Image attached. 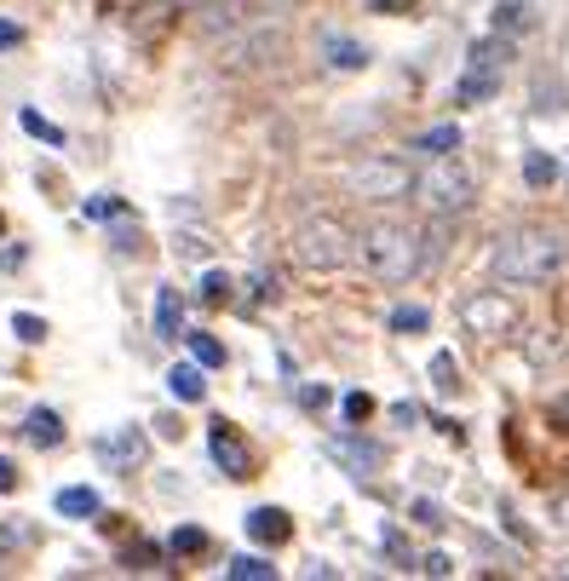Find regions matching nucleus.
<instances>
[{
    "label": "nucleus",
    "instance_id": "nucleus-8",
    "mask_svg": "<svg viewBox=\"0 0 569 581\" xmlns=\"http://www.w3.org/2000/svg\"><path fill=\"white\" fill-rule=\"evenodd\" d=\"M368 58H374V52H368L357 35H334V29H328L317 41V64L328 75H357V70H368Z\"/></svg>",
    "mask_w": 569,
    "mask_h": 581
},
{
    "label": "nucleus",
    "instance_id": "nucleus-37",
    "mask_svg": "<svg viewBox=\"0 0 569 581\" xmlns=\"http://www.w3.org/2000/svg\"><path fill=\"white\" fill-rule=\"evenodd\" d=\"M12 489H18V466L0 455V495H12Z\"/></svg>",
    "mask_w": 569,
    "mask_h": 581
},
{
    "label": "nucleus",
    "instance_id": "nucleus-9",
    "mask_svg": "<svg viewBox=\"0 0 569 581\" xmlns=\"http://www.w3.org/2000/svg\"><path fill=\"white\" fill-rule=\"evenodd\" d=\"M466 328H478V334H512L518 328V305L506 300V294H478V300H466Z\"/></svg>",
    "mask_w": 569,
    "mask_h": 581
},
{
    "label": "nucleus",
    "instance_id": "nucleus-12",
    "mask_svg": "<svg viewBox=\"0 0 569 581\" xmlns=\"http://www.w3.org/2000/svg\"><path fill=\"white\" fill-rule=\"evenodd\" d=\"M23 438L35 443V449H58V443H64V420H58V409H29V415H23Z\"/></svg>",
    "mask_w": 569,
    "mask_h": 581
},
{
    "label": "nucleus",
    "instance_id": "nucleus-39",
    "mask_svg": "<svg viewBox=\"0 0 569 581\" xmlns=\"http://www.w3.org/2000/svg\"><path fill=\"white\" fill-rule=\"evenodd\" d=\"M18 41H23V29H18V24H6V18H0V52H12V47H18Z\"/></svg>",
    "mask_w": 569,
    "mask_h": 581
},
{
    "label": "nucleus",
    "instance_id": "nucleus-22",
    "mask_svg": "<svg viewBox=\"0 0 569 581\" xmlns=\"http://www.w3.org/2000/svg\"><path fill=\"white\" fill-rule=\"evenodd\" d=\"M121 564L144 576V570H156V564H161V547H156V541H127V547H121Z\"/></svg>",
    "mask_w": 569,
    "mask_h": 581
},
{
    "label": "nucleus",
    "instance_id": "nucleus-38",
    "mask_svg": "<svg viewBox=\"0 0 569 581\" xmlns=\"http://www.w3.org/2000/svg\"><path fill=\"white\" fill-rule=\"evenodd\" d=\"M23 535H29V530H18V524H0V553H12Z\"/></svg>",
    "mask_w": 569,
    "mask_h": 581
},
{
    "label": "nucleus",
    "instance_id": "nucleus-7",
    "mask_svg": "<svg viewBox=\"0 0 569 581\" xmlns=\"http://www.w3.org/2000/svg\"><path fill=\"white\" fill-rule=\"evenodd\" d=\"M207 455H213V466H219L225 478H248V472H253L248 443H242V432H236L230 420H213V432H207Z\"/></svg>",
    "mask_w": 569,
    "mask_h": 581
},
{
    "label": "nucleus",
    "instance_id": "nucleus-24",
    "mask_svg": "<svg viewBox=\"0 0 569 581\" xmlns=\"http://www.w3.org/2000/svg\"><path fill=\"white\" fill-rule=\"evenodd\" d=\"M18 121H23V133H35L41 144H64V127H52L41 110H18Z\"/></svg>",
    "mask_w": 569,
    "mask_h": 581
},
{
    "label": "nucleus",
    "instance_id": "nucleus-42",
    "mask_svg": "<svg viewBox=\"0 0 569 581\" xmlns=\"http://www.w3.org/2000/svg\"><path fill=\"white\" fill-rule=\"evenodd\" d=\"M179 6H207V0H179Z\"/></svg>",
    "mask_w": 569,
    "mask_h": 581
},
{
    "label": "nucleus",
    "instance_id": "nucleus-2",
    "mask_svg": "<svg viewBox=\"0 0 569 581\" xmlns=\"http://www.w3.org/2000/svg\"><path fill=\"white\" fill-rule=\"evenodd\" d=\"M357 254H363L368 277H374V282H386V288H397V282H409L414 271H420V259H426V242H420V236H414L409 225L386 219V225L363 231Z\"/></svg>",
    "mask_w": 569,
    "mask_h": 581
},
{
    "label": "nucleus",
    "instance_id": "nucleus-10",
    "mask_svg": "<svg viewBox=\"0 0 569 581\" xmlns=\"http://www.w3.org/2000/svg\"><path fill=\"white\" fill-rule=\"evenodd\" d=\"M242 524H248V541H259V547H282V541L294 535V518L282 507H253Z\"/></svg>",
    "mask_w": 569,
    "mask_h": 581
},
{
    "label": "nucleus",
    "instance_id": "nucleus-3",
    "mask_svg": "<svg viewBox=\"0 0 569 581\" xmlns=\"http://www.w3.org/2000/svg\"><path fill=\"white\" fill-rule=\"evenodd\" d=\"M351 254H357V242H351V231H345L334 213H317V219H305L294 231V259L311 265V271H334Z\"/></svg>",
    "mask_w": 569,
    "mask_h": 581
},
{
    "label": "nucleus",
    "instance_id": "nucleus-19",
    "mask_svg": "<svg viewBox=\"0 0 569 581\" xmlns=\"http://www.w3.org/2000/svg\"><path fill=\"white\" fill-rule=\"evenodd\" d=\"M524 185L529 190H552V185H558V162H552L547 150H529V156H524Z\"/></svg>",
    "mask_w": 569,
    "mask_h": 581
},
{
    "label": "nucleus",
    "instance_id": "nucleus-18",
    "mask_svg": "<svg viewBox=\"0 0 569 581\" xmlns=\"http://www.w3.org/2000/svg\"><path fill=\"white\" fill-rule=\"evenodd\" d=\"M52 507L64 512V518H98V489L69 484V489H58V501H52Z\"/></svg>",
    "mask_w": 569,
    "mask_h": 581
},
{
    "label": "nucleus",
    "instance_id": "nucleus-32",
    "mask_svg": "<svg viewBox=\"0 0 569 581\" xmlns=\"http://www.w3.org/2000/svg\"><path fill=\"white\" fill-rule=\"evenodd\" d=\"M414 524H426V530H443V507H437V501H414Z\"/></svg>",
    "mask_w": 569,
    "mask_h": 581
},
{
    "label": "nucleus",
    "instance_id": "nucleus-16",
    "mask_svg": "<svg viewBox=\"0 0 569 581\" xmlns=\"http://www.w3.org/2000/svg\"><path fill=\"white\" fill-rule=\"evenodd\" d=\"M167 392L179 397V403H202V392H207L202 363L190 357V363H179V369H167Z\"/></svg>",
    "mask_w": 569,
    "mask_h": 581
},
{
    "label": "nucleus",
    "instance_id": "nucleus-35",
    "mask_svg": "<svg viewBox=\"0 0 569 581\" xmlns=\"http://www.w3.org/2000/svg\"><path fill=\"white\" fill-rule=\"evenodd\" d=\"M380 547H386L391 558H409V541H403V530H380Z\"/></svg>",
    "mask_w": 569,
    "mask_h": 581
},
{
    "label": "nucleus",
    "instance_id": "nucleus-5",
    "mask_svg": "<svg viewBox=\"0 0 569 581\" xmlns=\"http://www.w3.org/2000/svg\"><path fill=\"white\" fill-rule=\"evenodd\" d=\"M414 190V173L409 162H397V156H368L357 173H351V196H363V202H403Z\"/></svg>",
    "mask_w": 569,
    "mask_h": 581
},
{
    "label": "nucleus",
    "instance_id": "nucleus-33",
    "mask_svg": "<svg viewBox=\"0 0 569 581\" xmlns=\"http://www.w3.org/2000/svg\"><path fill=\"white\" fill-rule=\"evenodd\" d=\"M299 403H305V409H328L334 392H328V386H299Z\"/></svg>",
    "mask_w": 569,
    "mask_h": 581
},
{
    "label": "nucleus",
    "instance_id": "nucleus-31",
    "mask_svg": "<svg viewBox=\"0 0 569 581\" xmlns=\"http://www.w3.org/2000/svg\"><path fill=\"white\" fill-rule=\"evenodd\" d=\"M414 570H420V576H449V570H455V558H449V553H426Z\"/></svg>",
    "mask_w": 569,
    "mask_h": 581
},
{
    "label": "nucleus",
    "instance_id": "nucleus-14",
    "mask_svg": "<svg viewBox=\"0 0 569 581\" xmlns=\"http://www.w3.org/2000/svg\"><path fill=\"white\" fill-rule=\"evenodd\" d=\"M184 334V300L179 288H156V340H179Z\"/></svg>",
    "mask_w": 569,
    "mask_h": 581
},
{
    "label": "nucleus",
    "instance_id": "nucleus-25",
    "mask_svg": "<svg viewBox=\"0 0 569 581\" xmlns=\"http://www.w3.org/2000/svg\"><path fill=\"white\" fill-rule=\"evenodd\" d=\"M391 328H397V334H420V328H432V311H420V305H397V311H391Z\"/></svg>",
    "mask_w": 569,
    "mask_h": 581
},
{
    "label": "nucleus",
    "instance_id": "nucleus-30",
    "mask_svg": "<svg viewBox=\"0 0 569 581\" xmlns=\"http://www.w3.org/2000/svg\"><path fill=\"white\" fill-rule=\"evenodd\" d=\"M374 415V397L368 392H345V420H368Z\"/></svg>",
    "mask_w": 569,
    "mask_h": 581
},
{
    "label": "nucleus",
    "instance_id": "nucleus-11",
    "mask_svg": "<svg viewBox=\"0 0 569 581\" xmlns=\"http://www.w3.org/2000/svg\"><path fill=\"white\" fill-rule=\"evenodd\" d=\"M328 455H334V461H345L357 478L380 472V461H386V455H380V443H368V438H328Z\"/></svg>",
    "mask_w": 569,
    "mask_h": 581
},
{
    "label": "nucleus",
    "instance_id": "nucleus-40",
    "mask_svg": "<svg viewBox=\"0 0 569 581\" xmlns=\"http://www.w3.org/2000/svg\"><path fill=\"white\" fill-rule=\"evenodd\" d=\"M391 420H397V426H414V420H420V409H414V403H397V409H391Z\"/></svg>",
    "mask_w": 569,
    "mask_h": 581
},
{
    "label": "nucleus",
    "instance_id": "nucleus-27",
    "mask_svg": "<svg viewBox=\"0 0 569 581\" xmlns=\"http://www.w3.org/2000/svg\"><path fill=\"white\" fill-rule=\"evenodd\" d=\"M432 380H437V392H443V397H455V392H460L455 357H449V351H437V357H432Z\"/></svg>",
    "mask_w": 569,
    "mask_h": 581
},
{
    "label": "nucleus",
    "instance_id": "nucleus-28",
    "mask_svg": "<svg viewBox=\"0 0 569 581\" xmlns=\"http://www.w3.org/2000/svg\"><path fill=\"white\" fill-rule=\"evenodd\" d=\"M12 334H18L23 346H41V340H46V323H41V317H29V311H18V317H12Z\"/></svg>",
    "mask_w": 569,
    "mask_h": 581
},
{
    "label": "nucleus",
    "instance_id": "nucleus-23",
    "mask_svg": "<svg viewBox=\"0 0 569 581\" xmlns=\"http://www.w3.org/2000/svg\"><path fill=\"white\" fill-rule=\"evenodd\" d=\"M167 547H173L179 558H196V553H207V530H196V524H179Z\"/></svg>",
    "mask_w": 569,
    "mask_h": 581
},
{
    "label": "nucleus",
    "instance_id": "nucleus-20",
    "mask_svg": "<svg viewBox=\"0 0 569 581\" xmlns=\"http://www.w3.org/2000/svg\"><path fill=\"white\" fill-rule=\"evenodd\" d=\"M225 576H230V581H271L276 564H265L259 553H236V558L225 564Z\"/></svg>",
    "mask_w": 569,
    "mask_h": 581
},
{
    "label": "nucleus",
    "instance_id": "nucleus-15",
    "mask_svg": "<svg viewBox=\"0 0 569 581\" xmlns=\"http://www.w3.org/2000/svg\"><path fill=\"white\" fill-rule=\"evenodd\" d=\"M529 24H535V18H529V0H501V6L489 12V29H495V35H512V41L529 35Z\"/></svg>",
    "mask_w": 569,
    "mask_h": 581
},
{
    "label": "nucleus",
    "instance_id": "nucleus-34",
    "mask_svg": "<svg viewBox=\"0 0 569 581\" xmlns=\"http://www.w3.org/2000/svg\"><path fill=\"white\" fill-rule=\"evenodd\" d=\"M115 213H121L115 196H92V202H87V219H115Z\"/></svg>",
    "mask_w": 569,
    "mask_h": 581
},
{
    "label": "nucleus",
    "instance_id": "nucleus-29",
    "mask_svg": "<svg viewBox=\"0 0 569 581\" xmlns=\"http://www.w3.org/2000/svg\"><path fill=\"white\" fill-rule=\"evenodd\" d=\"M225 294H230V277H225V271H207V277H202V300L219 305Z\"/></svg>",
    "mask_w": 569,
    "mask_h": 581
},
{
    "label": "nucleus",
    "instance_id": "nucleus-36",
    "mask_svg": "<svg viewBox=\"0 0 569 581\" xmlns=\"http://www.w3.org/2000/svg\"><path fill=\"white\" fill-rule=\"evenodd\" d=\"M230 12H236L230 0H219V6H207V29H225V24H230Z\"/></svg>",
    "mask_w": 569,
    "mask_h": 581
},
{
    "label": "nucleus",
    "instance_id": "nucleus-21",
    "mask_svg": "<svg viewBox=\"0 0 569 581\" xmlns=\"http://www.w3.org/2000/svg\"><path fill=\"white\" fill-rule=\"evenodd\" d=\"M414 150H426V156H449V150H460V127H455V121H443V127H432V133H420Z\"/></svg>",
    "mask_w": 569,
    "mask_h": 581
},
{
    "label": "nucleus",
    "instance_id": "nucleus-17",
    "mask_svg": "<svg viewBox=\"0 0 569 581\" xmlns=\"http://www.w3.org/2000/svg\"><path fill=\"white\" fill-rule=\"evenodd\" d=\"M472 64H478V70H506V64H512V35H495V29H489L483 41H472Z\"/></svg>",
    "mask_w": 569,
    "mask_h": 581
},
{
    "label": "nucleus",
    "instance_id": "nucleus-6",
    "mask_svg": "<svg viewBox=\"0 0 569 581\" xmlns=\"http://www.w3.org/2000/svg\"><path fill=\"white\" fill-rule=\"evenodd\" d=\"M92 449H98V461L110 466V472H138V466L150 461V438H144L138 426H115V432H104Z\"/></svg>",
    "mask_w": 569,
    "mask_h": 581
},
{
    "label": "nucleus",
    "instance_id": "nucleus-4",
    "mask_svg": "<svg viewBox=\"0 0 569 581\" xmlns=\"http://www.w3.org/2000/svg\"><path fill=\"white\" fill-rule=\"evenodd\" d=\"M472 196H478L472 173H466V167H455L449 156H437V167L420 179V202H426V213H432V219H455V213H466V208H472Z\"/></svg>",
    "mask_w": 569,
    "mask_h": 581
},
{
    "label": "nucleus",
    "instance_id": "nucleus-41",
    "mask_svg": "<svg viewBox=\"0 0 569 581\" xmlns=\"http://www.w3.org/2000/svg\"><path fill=\"white\" fill-rule=\"evenodd\" d=\"M414 0H374V12H409Z\"/></svg>",
    "mask_w": 569,
    "mask_h": 581
},
{
    "label": "nucleus",
    "instance_id": "nucleus-1",
    "mask_svg": "<svg viewBox=\"0 0 569 581\" xmlns=\"http://www.w3.org/2000/svg\"><path fill=\"white\" fill-rule=\"evenodd\" d=\"M564 259H569V242L558 231H512L501 248H495V277L535 288V282L558 277V271H564Z\"/></svg>",
    "mask_w": 569,
    "mask_h": 581
},
{
    "label": "nucleus",
    "instance_id": "nucleus-26",
    "mask_svg": "<svg viewBox=\"0 0 569 581\" xmlns=\"http://www.w3.org/2000/svg\"><path fill=\"white\" fill-rule=\"evenodd\" d=\"M190 357H196L202 369H219V363H225V346H219V340H207V334H190Z\"/></svg>",
    "mask_w": 569,
    "mask_h": 581
},
{
    "label": "nucleus",
    "instance_id": "nucleus-13",
    "mask_svg": "<svg viewBox=\"0 0 569 581\" xmlns=\"http://www.w3.org/2000/svg\"><path fill=\"white\" fill-rule=\"evenodd\" d=\"M501 93V70H472L460 75V87H455V104H489V98Z\"/></svg>",
    "mask_w": 569,
    "mask_h": 581
}]
</instances>
